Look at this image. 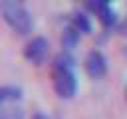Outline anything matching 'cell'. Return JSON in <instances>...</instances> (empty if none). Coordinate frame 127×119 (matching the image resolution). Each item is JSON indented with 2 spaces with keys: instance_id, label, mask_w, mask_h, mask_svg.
I'll return each mask as SVG.
<instances>
[{
  "instance_id": "6da1fadb",
  "label": "cell",
  "mask_w": 127,
  "mask_h": 119,
  "mask_svg": "<svg viewBox=\"0 0 127 119\" xmlns=\"http://www.w3.org/2000/svg\"><path fill=\"white\" fill-rule=\"evenodd\" d=\"M0 12H2V18L6 20V24L20 36H26L32 32L34 28V20H32V14L18 2H4L0 6Z\"/></svg>"
},
{
  "instance_id": "7a4b0ae2",
  "label": "cell",
  "mask_w": 127,
  "mask_h": 119,
  "mask_svg": "<svg viewBox=\"0 0 127 119\" xmlns=\"http://www.w3.org/2000/svg\"><path fill=\"white\" fill-rule=\"evenodd\" d=\"M54 77V89L62 99H71L77 91V79L73 69L69 67H52Z\"/></svg>"
},
{
  "instance_id": "3957f363",
  "label": "cell",
  "mask_w": 127,
  "mask_h": 119,
  "mask_svg": "<svg viewBox=\"0 0 127 119\" xmlns=\"http://www.w3.org/2000/svg\"><path fill=\"white\" fill-rule=\"evenodd\" d=\"M48 50H50L48 40L44 36H34L24 48V58L32 63H42L48 56Z\"/></svg>"
},
{
  "instance_id": "277c9868",
  "label": "cell",
  "mask_w": 127,
  "mask_h": 119,
  "mask_svg": "<svg viewBox=\"0 0 127 119\" xmlns=\"http://www.w3.org/2000/svg\"><path fill=\"white\" fill-rule=\"evenodd\" d=\"M83 65H85L87 75L93 77V79H99V77H103V75L107 73V60H105V56H103L99 50H91V52L85 56Z\"/></svg>"
},
{
  "instance_id": "5b68a950",
  "label": "cell",
  "mask_w": 127,
  "mask_h": 119,
  "mask_svg": "<svg viewBox=\"0 0 127 119\" xmlns=\"http://www.w3.org/2000/svg\"><path fill=\"white\" fill-rule=\"evenodd\" d=\"M85 6H87L89 12H93V14L99 18V22H101L105 28H111V26L117 24V14H115V10L111 8V4H107V2H103V0H91V2H87Z\"/></svg>"
},
{
  "instance_id": "8992f818",
  "label": "cell",
  "mask_w": 127,
  "mask_h": 119,
  "mask_svg": "<svg viewBox=\"0 0 127 119\" xmlns=\"http://www.w3.org/2000/svg\"><path fill=\"white\" fill-rule=\"evenodd\" d=\"M22 97V89L18 85H0V105L14 103Z\"/></svg>"
},
{
  "instance_id": "52a82bcc",
  "label": "cell",
  "mask_w": 127,
  "mask_h": 119,
  "mask_svg": "<svg viewBox=\"0 0 127 119\" xmlns=\"http://www.w3.org/2000/svg\"><path fill=\"white\" fill-rule=\"evenodd\" d=\"M77 42H79V32L69 24V26L64 30V34H62V46H64L65 52H69L71 48L77 46Z\"/></svg>"
},
{
  "instance_id": "ba28073f",
  "label": "cell",
  "mask_w": 127,
  "mask_h": 119,
  "mask_svg": "<svg viewBox=\"0 0 127 119\" xmlns=\"http://www.w3.org/2000/svg\"><path fill=\"white\" fill-rule=\"evenodd\" d=\"M0 119H24V109L16 103L0 105Z\"/></svg>"
},
{
  "instance_id": "9c48e42d",
  "label": "cell",
  "mask_w": 127,
  "mask_h": 119,
  "mask_svg": "<svg viewBox=\"0 0 127 119\" xmlns=\"http://www.w3.org/2000/svg\"><path fill=\"white\" fill-rule=\"evenodd\" d=\"M71 26H73L79 34H87V32H91L89 16L83 14V12H75V14H73V18H71Z\"/></svg>"
},
{
  "instance_id": "30bf717a",
  "label": "cell",
  "mask_w": 127,
  "mask_h": 119,
  "mask_svg": "<svg viewBox=\"0 0 127 119\" xmlns=\"http://www.w3.org/2000/svg\"><path fill=\"white\" fill-rule=\"evenodd\" d=\"M54 67H69L73 69V58L69 56V52H62L54 58Z\"/></svg>"
},
{
  "instance_id": "8fae6325",
  "label": "cell",
  "mask_w": 127,
  "mask_h": 119,
  "mask_svg": "<svg viewBox=\"0 0 127 119\" xmlns=\"http://www.w3.org/2000/svg\"><path fill=\"white\" fill-rule=\"evenodd\" d=\"M117 32H119L121 36H127V16H125V18L117 24Z\"/></svg>"
},
{
  "instance_id": "7c38bea8",
  "label": "cell",
  "mask_w": 127,
  "mask_h": 119,
  "mask_svg": "<svg viewBox=\"0 0 127 119\" xmlns=\"http://www.w3.org/2000/svg\"><path fill=\"white\" fill-rule=\"evenodd\" d=\"M32 119H50V117H48L46 113H36V115H34Z\"/></svg>"
},
{
  "instance_id": "4fadbf2b",
  "label": "cell",
  "mask_w": 127,
  "mask_h": 119,
  "mask_svg": "<svg viewBox=\"0 0 127 119\" xmlns=\"http://www.w3.org/2000/svg\"><path fill=\"white\" fill-rule=\"evenodd\" d=\"M125 95H127V89H125Z\"/></svg>"
}]
</instances>
